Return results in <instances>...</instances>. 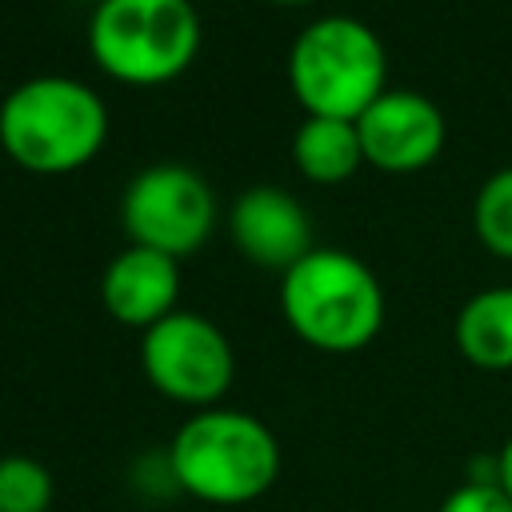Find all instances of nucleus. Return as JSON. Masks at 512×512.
Here are the masks:
<instances>
[{"label":"nucleus","mask_w":512,"mask_h":512,"mask_svg":"<svg viewBox=\"0 0 512 512\" xmlns=\"http://www.w3.org/2000/svg\"><path fill=\"white\" fill-rule=\"evenodd\" d=\"M164 468L184 496L216 508H240L276 484L280 440L260 416L216 404L192 412L176 428Z\"/></svg>","instance_id":"nucleus-1"},{"label":"nucleus","mask_w":512,"mask_h":512,"mask_svg":"<svg viewBox=\"0 0 512 512\" xmlns=\"http://www.w3.org/2000/svg\"><path fill=\"white\" fill-rule=\"evenodd\" d=\"M104 140L108 104L72 76H32L0 100V148L28 172H76Z\"/></svg>","instance_id":"nucleus-2"},{"label":"nucleus","mask_w":512,"mask_h":512,"mask_svg":"<svg viewBox=\"0 0 512 512\" xmlns=\"http://www.w3.org/2000/svg\"><path fill=\"white\" fill-rule=\"evenodd\" d=\"M280 312L316 352H360L384 324L376 272L344 248H312L280 276Z\"/></svg>","instance_id":"nucleus-3"},{"label":"nucleus","mask_w":512,"mask_h":512,"mask_svg":"<svg viewBox=\"0 0 512 512\" xmlns=\"http://www.w3.org/2000/svg\"><path fill=\"white\" fill-rule=\"evenodd\" d=\"M380 36L356 16H320L288 48V88L308 116L356 120L388 84Z\"/></svg>","instance_id":"nucleus-4"},{"label":"nucleus","mask_w":512,"mask_h":512,"mask_svg":"<svg viewBox=\"0 0 512 512\" xmlns=\"http://www.w3.org/2000/svg\"><path fill=\"white\" fill-rule=\"evenodd\" d=\"M88 52L120 84H168L200 52V16L188 0H100Z\"/></svg>","instance_id":"nucleus-5"},{"label":"nucleus","mask_w":512,"mask_h":512,"mask_svg":"<svg viewBox=\"0 0 512 512\" xmlns=\"http://www.w3.org/2000/svg\"><path fill=\"white\" fill-rule=\"evenodd\" d=\"M140 368L160 396L200 412L216 408L232 388L236 356L208 316L176 308L140 336Z\"/></svg>","instance_id":"nucleus-6"},{"label":"nucleus","mask_w":512,"mask_h":512,"mask_svg":"<svg viewBox=\"0 0 512 512\" xmlns=\"http://www.w3.org/2000/svg\"><path fill=\"white\" fill-rule=\"evenodd\" d=\"M120 220L132 244L180 260L192 256L212 236L216 200L196 168L148 164L128 180L120 196Z\"/></svg>","instance_id":"nucleus-7"},{"label":"nucleus","mask_w":512,"mask_h":512,"mask_svg":"<svg viewBox=\"0 0 512 512\" xmlns=\"http://www.w3.org/2000/svg\"><path fill=\"white\" fill-rule=\"evenodd\" d=\"M364 164L380 172H420L444 148V112L412 92V88H384L360 116H356Z\"/></svg>","instance_id":"nucleus-8"},{"label":"nucleus","mask_w":512,"mask_h":512,"mask_svg":"<svg viewBox=\"0 0 512 512\" xmlns=\"http://www.w3.org/2000/svg\"><path fill=\"white\" fill-rule=\"evenodd\" d=\"M228 232L252 264L276 268L280 276L316 248L304 204L276 184H252L248 192H240L228 212Z\"/></svg>","instance_id":"nucleus-9"},{"label":"nucleus","mask_w":512,"mask_h":512,"mask_svg":"<svg viewBox=\"0 0 512 512\" xmlns=\"http://www.w3.org/2000/svg\"><path fill=\"white\" fill-rule=\"evenodd\" d=\"M176 296H180V264L140 244H128L124 252H116L100 276V300L108 316L140 332L172 316Z\"/></svg>","instance_id":"nucleus-10"},{"label":"nucleus","mask_w":512,"mask_h":512,"mask_svg":"<svg viewBox=\"0 0 512 512\" xmlns=\"http://www.w3.org/2000/svg\"><path fill=\"white\" fill-rule=\"evenodd\" d=\"M460 356L484 372L512 368V288H484L464 300L452 324Z\"/></svg>","instance_id":"nucleus-11"},{"label":"nucleus","mask_w":512,"mask_h":512,"mask_svg":"<svg viewBox=\"0 0 512 512\" xmlns=\"http://www.w3.org/2000/svg\"><path fill=\"white\" fill-rule=\"evenodd\" d=\"M292 160L300 176L316 184H340L364 164L356 120H332V116H308L292 136Z\"/></svg>","instance_id":"nucleus-12"},{"label":"nucleus","mask_w":512,"mask_h":512,"mask_svg":"<svg viewBox=\"0 0 512 512\" xmlns=\"http://www.w3.org/2000/svg\"><path fill=\"white\" fill-rule=\"evenodd\" d=\"M472 224H476L480 244L492 256L512 260V168H500L480 184Z\"/></svg>","instance_id":"nucleus-13"},{"label":"nucleus","mask_w":512,"mask_h":512,"mask_svg":"<svg viewBox=\"0 0 512 512\" xmlns=\"http://www.w3.org/2000/svg\"><path fill=\"white\" fill-rule=\"evenodd\" d=\"M52 492V472L36 456H0V512H48Z\"/></svg>","instance_id":"nucleus-14"},{"label":"nucleus","mask_w":512,"mask_h":512,"mask_svg":"<svg viewBox=\"0 0 512 512\" xmlns=\"http://www.w3.org/2000/svg\"><path fill=\"white\" fill-rule=\"evenodd\" d=\"M436 512H512V496L500 488V480H460Z\"/></svg>","instance_id":"nucleus-15"},{"label":"nucleus","mask_w":512,"mask_h":512,"mask_svg":"<svg viewBox=\"0 0 512 512\" xmlns=\"http://www.w3.org/2000/svg\"><path fill=\"white\" fill-rule=\"evenodd\" d=\"M496 480H500V488L512 496V432H508V440H504L500 452H496Z\"/></svg>","instance_id":"nucleus-16"},{"label":"nucleus","mask_w":512,"mask_h":512,"mask_svg":"<svg viewBox=\"0 0 512 512\" xmlns=\"http://www.w3.org/2000/svg\"><path fill=\"white\" fill-rule=\"evenodd\" d=\"M268 4H288L292 8V4H308V0H268Z\"/></svg>","instance_id":"nucleus-17"}]
</instances>
